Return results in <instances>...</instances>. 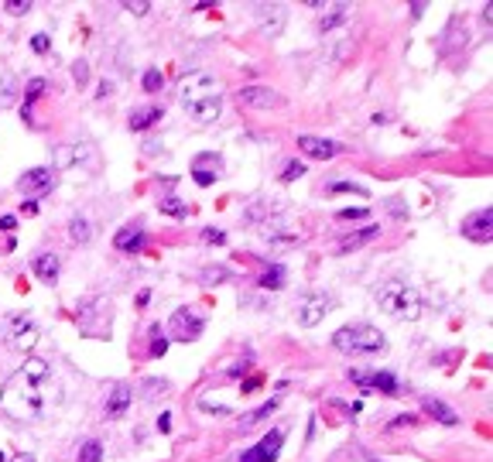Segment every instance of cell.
Returning <instances> with one entry per match:
<instances>
[{"instance_id": "8d00e7d4", "label": "cell", "mask_w": 493, "mask_h": 462, "mask_svg": "<svg viewBox=\"0 0 493 462\" xmlns=\"http://www.w3.org/2000/svg\"><path fill=\"white\" fill-rule=\"evenodd\" d=\"M4 106H14V79L11 76L0 79V110Z\"/></svg>"}, {"instance_id": "8fae6325", "label": "cell", "mask_w": 493, "mask_h": 462, "mask_svg": "<svg viewBox=\"0 0 493 462\" xmlns=\"http://www.w3.org/2000/svg\"><path fill=\"white\" fill-rule=\"evenodd\" d=\"M298 151L305 158H316V161H329L343 151L339 141H329V137H316V134H298Z\"/></svg>"}, {"instance_id": "d6a6232c", "label": "cell", "mask_w": 493, "mask_h": 462, "mask_svg": "<svg viewBox=\"0 0 493 462\" xmlns=\"http://www.w3.org/2000/svg\"><path fill=\"white\" fill-rule=\"evenodd\" d=\"M140 86H144V93H151V97H155V93H161V89H165V76H161L158 69H148V72H144V79H140Z\"/></svg>"}, {"instance_id": "603a6c76", "label": "cell", "mask_w": 493, "mask_h": 462, "mask_svg": "<svg viewBox=\"0 0 493 462\" xmlns=\"http://www.w3.org/2000/svg\"><path fill=\"white\" fill-rule=\"evenodd\" d=\"M284 281H288V270L281 268V264H267V268L257 274V285L264 291H277V288H284Z\"/></svg>"}, {"instance_id": "c3c4849f", "label": "cell", "mask_w": 493, "mask_h": 462, "mask_svg": "<svg viewBox=\"0 0 493 462\" xmlns=\"http://www.w3.org/2000/svg\"><path fill=\"white\" fill-rule=\"evenodd\" d=\"M161 390H168V380H148L144 384V394H161Z\"/></svg>"}, {"instance_id": "6f0895ef", "label": "cell", "mask_w": 493, "mask_h": 462, "mask_svg": "<svg viewBox=\"0 0 493 462\" xmlns=\"http://www.w3.org/2000/svg\"><path fill=\"white\" fill-rule=\"evenodd\" d=\"M21 120H24V123H35V110L24 106V103H21Z\"/></svg>"}, {"instance_id": "8992f818", "label": "cell", "mask_w": 493, "mask_h": 462, "mask_svg": "<svg viewBox=\"0 0 493 462\" xmlns=\"http://www.w3.org/2000/svg\"><path fill=\"white\" fill-rule=\"evenodd\" d=\"M350 380H353L360 390H380V394H387V397H397V394H401L397 377L387 373V370H350Z\"/></svg>"}, {"instance_id": "4316f807", "label": "cell", "mask_w": 493, "mask_h": 462, "mask_svg": "<svg viewBox=\"0 0 493 462\" xmlns=\"http://www.w3.org/2000/svg\"><path fill=\"white\" fill-rule=\"evenodd\" d=\"M277 407H281V401H277V397H271V401H267V405H260V407H257V411H250V414H243V418H240V431H247V428H250V424L264 422V418H267V414H275Z\"/></svg>"}, {"instance_id": "74e56055", "label": "cell", "mask_w": 493, "mask_h": 462, "mask_svg": "<svg viewBox=\"0 0 493 462\" xmlns=\"http://www.w3.org/2000/svg\"><path fill=\"white\" fill-rule=\"evenodd\" d=\"M4 11H7L11 18H24V14H31V0H7Z\"/></svg>"}, {"instance_id": "5b68a950", "label": "cell", "mask_w": 493, "mask_h": 462, "mask_svg": "<svg viewBox=\"0 0 493 462\" xmlns=\"http://www.w3.org/2000/svg\"><path fill=\"white\" fill-rule=\"evenodd\" d=\"M206 332V319L199 315L196 308H175L168 319V339L175 343H196L199 336Z\"/></svg>"}, {"instance_id": "9f6ffc18", "label": "cell", "mask_w": 493, "mask_h": 462, "mask_svg": "<svg viewBox=\"0 0 493 462\" xmlns=\"http://www.w3.org/2000/svg\"><path fill=\"white\" fill-rule=\"evenodd\" d=\"M134 302H138V308H148V305H151V291L144 288V291L138 295V298H134Z\"/></svg>"}, {"instance_id": "6da1fadb", "label": "cell", "mask_w": 493, "mask_h": 462, "mask_svg": "<svg viewBox=\"0 0 493 462\" xmlns=\"http://www.w3.org/2000/svg\"><path fill=\"white\" fill-rule=\"evenodd\" d=\"M374 302L380 312H387L397 322H418L421 319V295L418 288H411L404 277H387L374 288Z\"/></svg>"}, {"instance_id": "d590c367", "label": "cell", "mask_w": 493, "mask_h": 462, "mask_svg": "<svg viewBox=\"0 0 493 462\" xmlns=\"http://www.w3.org/2000/svg\"><path fill=\"white\" fill-rule=\"evenodd\" d=\"M199 411H202V414H223V418H226V414H230V405H219V401H213V397H202V401H199Z\"/></svg>"}, {"instance_id": "7bdbcfd3", "label": "cell", "mask_w": 493, "mask_h": 462, "mask_svg": "<svg viewBox=\"0 0 493 462\" xmlns=\"http://www.w3.org/2000/svg\"><path fill=\"white\" fill-rule=\"evenodd\" d=\"M202 240H206L209 247H223V243H226V233L216 230V226H206V230H202Z\"/></svg>"}, {"instance_id": "ffe728a7", "label": "cell", "mask_w": 493, "mask_h": 462, "mask_svg": "<svg viewBox=\"0 0 493 462\" xmlns=\"http://www.w3.org/2000/svg\"><path fill=\"white\" fill-rule=\"evenodd\" d=\"M257 14H260V31H264V35H271V38H275L277 31L284 28V7L264 4V7H257Z\"/></svg>"}, {"instance_id": "ab89813d", "label": "cell", "mask_w": 493, "mask_h": 462, "mask_svg": "<svg viewBox=\"0 0 493 462\" xmlns=\"http://www.w3.org/2000/svg\"><path fill=\"white\" fill-rule=\"evenodd\" d=\"M72 76H76V86H86V82H89V62H86V58H76V62H72Z\"/></svg>"}, {"instance_id": "d6986e66", "label": "cell", "mask_w": 493, "mask_h": 462, "mask_svg": "<svg viewBox=\"0 0 493 462\" xmlns=\"http://www.w3.org/2000/svg\"><path fill=\"white\" fill-rule=\"evenodd\" d=\"M161 116H165L161 106H140V110H131V116H127V127H131L134 134H144V131H151V127L158 123Z\"/></svg>"}, {"instance_id": "ac0fdd59", "label": "cell", "mask_w": 493, "mask_h": 462, "mask_svg": "<svg viewBox=\"0 0 493 462\" xmlns=\"http://www.w3.org/2000/svg\"><path fill=\"white\" fill-rule=\"evenodd\" d=\"M185 114L192 116L196 123H213L223 114V99L213 97V99H199V103H185Z\"/></svg>"}, {"instance_id": "83f0119b", "label": "cell", "mask_w": 493, "mask_h": 462, "mask_svg": "<svg viewBox=\"0 0 493 462\" xmlns=\"http://www.w3.org/2000/svg\"><path fill=\"white\" fill-rule=\"evenodd\" d=\"M326 195H360V199H367L370 189H367V185H356V182H329V185H326Z\"/></svg>"}, {"instance_id": "f5cc1de1", "label": "cell", "mask_w": 493, "mask_h": 462, "mask_svg": "<svg viewBox=\"0 0 493 462\" xmlns=\"http://www.w3.org/2000/svg\"><path fill=\"white\" fill-rule=\"evenodd\" d=\"M260 384H264L260 377H254V380H240V390H243V394H254V390H257Z\"/></svg>"}, {"instance_id": "680465c9", "label": "cell", "mask_w": 493, "mask_h": 462, "mask_svg": "<svg viewBox=\"0 0 493 462\" xmlns=\"http://www.w3.org/2000/svg\"><path fill=\"white\" fill-rule=\"evenodd\" d=\"M7 462H38V459H35L31 452H18V456H11V459H7Z\"/></svg>"}, {"instance_id": "60d3db41", "label": "cell", "mask_w": 493, "mask_h": 462, "mask_svg": "<svg viewBox=\"0 0 493 462\" xmlns=\"http://www.w3.org/2000/svg\"><path fill=\"white\" fill-rule=\"evenodd\" d=\"M28 45H31V52H35V55H48V48H52V38H48L45 31H41V35H31V41H28Z\"/></svg>"}, {"instance_id": "681fc988", "label": "cell", "mask_w": 493, "mask_h": 462, "mask_svg": "<svg viewBox=\"0 0 493 462\" xmlns=\"http://www.w3.org/2000/svg\"><path fill=\"white\" fill-rule=\"evenodd\" d=\"M271 243H275V247H295V236H288V233H281V236H271Z\"/></svg>"}, {"instance_id": "484cf974", "label": "cell", "mask_w": 493, "mask_h": 462, "mask_svg": "<svg viewBox=\"0 0 493 462\" xmlns=\"http://www.w3.org/2000/svg\"><path fill=\"white\" fill-rule=\"evenodd\" d=\"M346 4H333V7H326V14L318 18V31H333V28H339L343 21H346Z\"/></svg>"}, {"instance_id": "94428289", "label": "cell", "mask_w": 493, "mask_h": 462, "mask_svg": "<svg viewBox=\"0 0 493 462\" xmlns=\"http://www.w3.org/2000/svg\"><path fill=\"white\" fill-rule=\"evenodd\" d=\"M110 89H113V82H110V79H103V82H99V93H96V97L103 99L106 93H110Z\"/></svg>"}, {"instance_id": "f6af8a7d", "label": "cell", "mask_w": 493, "mask_h": 462, "mask_svg": "<svg viewBox=\"0 0 493 462\" xmlns=\"http://www.w3.org/2000/svg\"><path fill=\"white\" fill-rule=\"evenodd\" d=\"M336 216H339V219H367L370 212L363 209V206H350V209H339Z\"/></svg>"}, {"instance_id": "cb8c5ba5", "label": "cell", "mask_w": 493, "mask_h": 462, "mask_svg": "<svg viewBox=\"0 0 493 462\" xmlns=\"http://www.w3.org/2000/svg\"><path fill=\"white\" fill-rule=\"evenodd\" d=\"M233 277V270H226L223 264H209V268L199 270V285L202 288H216V285H226Z\"/></svg>"}, {"instance_id": "7c38bea8", "label": "cell", "mask_w": 493, "mask_h": 462, "mask_svg": "<svg viewBox=\"0 0 493 462\" xmlns=\"http://www.w3.org/2000/svg\"><path fill=\"white\" fill-rule=\"evenodd\" d=\"M462 236L473 243H490L493 236V212L490 209H476L462 219Z\"/></svg>"}, {"instance_id": "7dc6e473", "label": "cell", "mask_w": 493, "mask_h": 462, "mask_svg": "<svg viewBox=\"0 0 493 462\" xmlns=\"http://www.w3.org/2000/svg\"><path fill=\"white\" fill-rule=\"evenodd\" d=\"M192 178H196V185H202V189L216 185V172H192Z\"/></svg>"}, {"instance_id": "44dd1931", "label": "cell", "mask_w": 493, "mask_h": 462, "mask_svg": "<svg viewBox=\"0 0 493 462\" xmlns=\"http://www.w3.org/2000/svg\"><path fill=\"white\" fill-rule=\"evenodd\" d=\"M421 407H425V414H428V418H435V422L449 424V428H453V424H459V414H455V411L445 405V401H438V397H425V401H421Z\"/></svg>"}, {"instance_id": "f1b7e54d", "label": "cell", "mask_w": 493, "mask_h": 462, "mask_svg": "<svg viewBox=\"0 0 493 462\" xmlns=\"http://www.w3.org/2000/svg\"><path fill=\"white\" fill-rule=\"evenodd\" d=\"M76 462H103V442L99 439H86L76 452Z\"/></svg>"}, {"instance_id": "30bf717a", "label": "cell", "mask_w": 493, "mask_h": 462, "mask_svg": "<svg viewBox=\"0 0 493 462\" xmlns=\"http://www.w3.org/2000/svg\"><path fill=\"white\" fill-rule=\"evenodd\" d=\"M237 103L247 110H275V106H284V97L267 86H243L237 93Z\"/></svg>"}, {"instance_id": "d4e9b609", "label": "cell", "mask_w": 493, "mask_h": 462, "mask_svg": "<svg viewBox=\"0 0 493 462\" xmlns=\"http://www.w3.org/2000/svg\"><path fill=\"white\" fill-rule=\"evenodd\" d=\"M69 240H72V243H89V240H93V223H89V219H86V216H72V219H69Z\"/></svg>"}, {"instance_id": "2e32d148", "label": "cell", "mask_w": 493, "mask_h": 462, "mask_svg": "<svg viewBox=\"0 0 493 462\" xmlns=\"http://www.w3.org/2000/svg\"><path fill=\"white\" fill-rule=\"evenodd\" d=\"M131 405H134V390H131V384H113V390H110V397H106V418H123L127 411H131Z\"/></svg>"}, {"instance_id": "4dcf8cb0", "label": "cell", "mask_w": 493, "mask_h": 462, "mask_svg": "<svg viewBox=\"0 0 493 462\" xmlns=\"http://www.w3.org/2000/svg\"><path fill=\"white\" fill-rule=\"evenodd\" d=\"M165 216H172V219H185L189 216V206L178 199V195H168V199H161V206H158Z\"/></svg>"}, {"instance_id": "ba28073f", "label": "cell", "mask_w": 493, "mask_h": 462, "mask_svg": "<svg viewBox=\"0 0 493 462\" xmlns=\"http://www.w3.org/2000/svg\"><path fill=\"white\" fill-rule=\"evenodd\" d=\"M223 93L216 76L209 72H196V76H185L182 79V103H199V99H213Z\"/></svg>"}, {"instance_id": "4fadbf2b", "label": "cell", "mask_w": 493, "mask_h": 462, "mask_svg": "<svg viewBox=\"0 0 493 462\" xmlns=\"http://www.w3.org/2000/svg\"><path fill=\"white\" fill-rule=\"evenodd\" d=\"M113 247L120 253H140L148 247V230L140 226V223H127V226H120L117 236H113Z\"/></svg>"}, {"instance_id": "7402d4cb", "label": "cell", "mask_w": 493, "mask_h": 462, "mask_svg": "<svg viewBox=\"0 0 493 462\" xmlns=\"http://www.w3.org/2000/svg\"><path fill=\"white\" fill-rule=\"evenodd\" d=\"M377 226H363V230H356V233H350V236H343V243H339V247H336V253H339V257H343V253H353L356 247H367V243H370V240H374L377 236Z\"/></svg>"}, {"instance_id": "9c48e42d", "label": "cell", "mask_w": 493, "mask_h": 462, "mask_svg": "<svg viewBox=\"0 0 493 462\" xmlns=\"http://www.w3.org/2000/svg\"><path fill=\"white\" fill-rule=\"evenodd\" d=\"M329 312H333V298H329L326 291H312V295H305V302L298 308V322L305 329H312V326H318Z\"/></svg>"}, {"instance_id": "836d02e7", "label": "cell", "mask_w": 493, "mask_h": 462, "mask_svg": "<svg viewBox=\"0 0 493 462\" xmlns=\"http://www.w3.org/2000/svg\"><path fill=\"white\" fill-rule=\"evenodd\" d=\"M216 165H219V154H213V151H202L192 158V172H213Z\"/></svg>"}, {"instance_id": "7a4b0ae2", "label": "cell", "mask_w": 493, "mask_h": 462, "mask_svg": "<svg viewBox=\"0 0 493 462\" xmlns=\"http://www.w3.org/2000/svg\"><path fill=\"white\" fill-rule=\"evenodd\" d=\"M45 387H31L21 373H14L0 390V411L14 422H35L45 411Z\"/></svg>"}, {"instance_id": "52a82bcc", "label": "cell", "mask_w": 493, "mask_h": 462, "mask_svg": "<svg viewBox=\"0 0 493 462\" xmlns=\"http://www.w3.org/2000/svg\"><path fill=\"white\" fill-rule=\"evenodd\" d=\"M284 439H288V428H271L260 442L250 445V449L240 456V462H275L277 456H281V449H284Z\"/></svg>"}, {"instance_id": "1f68e13d", "label": "cell", "mask_w": 493, "mask_h": 462, "mask_svg": "<svg viewBox=\"0 0 493 462\" xmlns=\"http://www.w3.org/2000/svg\"><path fill=\"white\" fill-rule=\"evenodd\" d=\"M52 158H55V168H59V172L72 168V165H76V144H65V148H55V154H52Z\"/></svg>"}, {"instance_id": "ee69618b", "label": "cell", "mask_w": 493, "mask_h": 462, "mask_svg": "<svg viewBox=\"0 0 493 462\" xmlns=\"http://www.w3.org/2000/svg\"><path fill=\"white\" fill-rule=\"evenodd\" d=\"M168 346H172V339H165V332H161V336H151V349H148V353L158 360V356H165V353H168Z\"/></svg>"}, {"instance_id": "3957f363", "label": "cell", "mask_w": 493, "mask_h": 462, "mask_svg": "<svg viewBox=\"0 0 493 462\" xmlns=\"http://www.w3.org/2000/svg\"><path fill=\"white\" fill-rule=\"evenodd\" d=\"M333 349H339L343 356H356V353H384L387 349V336L377 326H343L333 332Z\"/></svg>"}, {"instance_id": "91938a15", "label": "cell", "mask_w": 493, "mask_h": 462, "mask_svg": "<svg viewBox=\"0 0 493 462\" xmlns=\"http://www.w3.org/2000/svg\"><path fill=\"white\" fill-rule=\"evenodd\" d=\"M346 411H350V418H360V414H363V401H353Z\"/></svg>"}, {"instance_id": "6125c7cd", "label": "cell", "mask_w": 493, "mask_h": 462, "mask_svg": "<svg viewBox=\"0 0 493 462\" xmlns=\"http://www.w3.org/2000/svg\"><path fill=\"white\" fill-rule=\"evenodd\" d=\"M425 14V4H411V18H421Z\"/></svg>"}, {"instance_id": "b9f144b4", "label": "cell", "mask_w": 493, "mask_h": 462, "mask_svg": "<svg viewBox=\"0 0 493 462\" xmlns=\"http://www.w3.org/2000/svg\"><path fill=\"white\" fill-rule=\"evenodd\" d=\"M301 175H305V165H301V161H292V165L281 172V185H292V182L301 178Z\"/></svg>"}, {"instance_id": "816d5d0a", "label": "cell", "mask_w": 493, "mask_h": 462, "mask_svg": "<svg viewBox=\"0 0 493 462\" xmlns=\"http://www.w3.org/2000/svg\"><path fill=\"white\" fill-rule=\"evenodd\" d=\"M158 431H172V411H161L158 414Z\"/></svg>"}, {"instance_id": "db71d44e", "label": "cell", "mask_w": 493, "mask_h": 462, "mask_svg": "<svg viewBox=\"0 0 493 462\" xmlns=\"http://www.w3.org/2000/svg\"><path fill=\"white\" fill-rule=\"evenodd\" d=\"M391 209H394V219H404V199H391Z\"/></svg>"}, {"instance_id": "5bb4252c", "label": "cell", "mask_w": 493, "mask_h": 462, "mask_svg": "<svg viewBox=\"0 0 493 462\" xmlns=\"http://www.w3.org/2000/svg\"><path fill=\"white\" fill-rule=\"evenodd\" d=\"M52 185H55V175L52 168H31V172H24L18 178V189L21 192H35V195H48L52 192Z\"/></svg>"}, {"instance_id": "277c9868", "label": "cell", "mask_w": 493, "mask_h": 462, "mask_svg": "<svg viewBox=\"0 0 493 462\" xmlns=\"http://www.w3.org/2000/svg\"><path fill=\"white\" fill-rule=\"evenodd\" d=\"M4 343L18 353H31L38 343V322L28 312H14L4 319Z\"/></svg>"}, {"instance_id": "e0dca14e", "label": "cell", "mask_w": 493, "mask_h": 462, "mask_svg": "<svg viewBox=\"0 0 493 462\" xmlns=\"http://www.w3.org/2000/svg\"><path fill=\"white\" fill-rule=\"evenodd\" d=\"M21 377L28 380L31 387H48V380H52V366L45 363L41 356H28L24 363H21V370H18Z\"/></svg>"}, {"instance_id": "9a60e30c", "label": "cell", "mask_w": 493, "mask_h": 462, "mask_svg": "<svg viewBox=\"0 0 493 462\" xmlns=\"http://www.w3.org/2000/svg\"><path fill=\"white\" fill-rule=\"evenodd\" d=\"M31 274L38 277L41 285H55L59 281V274H62V260H59V253H38L35 260H31Z\"/></svg>"}, {"instance_id": "f35d334b", "label": "cell", "mask_w": 493, "mask_h": 462, "mask_svg": "<svg viewBox=\"0 0 493 462\" xmlns=\"http://www.w3.org/2000/svg\"><path fill=\"white\" fill-rule=\"evenodd\" d=\"M418 414H397V418H391L387 422V431H397V428H418Z\"/></svg>"}, {"instance_id": "f546056e", "label": "cell", "mask_w": 493, "mask_h": 462, "mask_svg": "<svg viewBox=\"0 0 493 462\" xmlns=\"http://www.w3.org/2000/svg\"><path fill=\"white\" fill-rule=\"evenodd\" d=\"M45 93H48V82H45L41 76H35L31 82H28V86H24V106H35V103H38Z\"/></svg>"}, {"instance_id": "f907efd6", "label": "cell", "mask_w": 493, "mask_h": 462, "mask_svg": "<svg viewBox=\"0 0 493 462\" xmlns=\"http://www.w3.org/2000/svg\"><path fill=\"white\" fill-rule=\"evenodd\" d=\"M18 226V216H0V233H14Z\"/></svg>"}, {"instance_id": "11a10c76", "label": "cell", "mask_w": 493, "mask_h": 462, "mask_svg": "<svg viewBox=\"0 0 493 462\" xmlns=\"http://www.w3.org/2000/svg\"><path fill=\"white\" fill-rule=\"evenodd\" d=\"M21 212H24V216H38V199H28V202L21 206Z\"/></svg>"}, {"instance_id": "be15d7a7", "label": "cell", "mask_w": 493, "mask_h": 462, "mask_svg": "<svg viewBox=\"0 0 493 462\" xmlns=\"http://www.w3.org/2000/svg\"><path fill=\"white\" fill-rule=\"evenodd\" d=\"M0 462H7V456H4V452H0Z\"/></svg>"}, {"instance_id": "e575fe53", "label": "cell", "mask_w": 493, "mask_h": 462, "mask_svg": "<svg viewBox=\"0 0 493 462\" xmlns=\"http://www.w3.org/2000/svg\"><path fill=\"white\" fill-rule=\"evenodd\" d=\"M250 363H254V353H243V356H240L237 363H233L230 370H226V380H240V377H243V373L250 370Z\"/></svg>"}, {"instance_id": "bcb514c9", "label": "cell", "mask_w": 493, "mask_h": 462, "mask_svg": "<svg viewBox=\"0 0 493 462\" xmlns=\"http://www.w3.org/2000/svg\"><path fill=\"white\" fill-rule=\"evenodd\" d=\"M123 7H127V11H131V14H138V18H144V14H148V11H151V4H148V0H127V4H123Z\"/></svg>"}]
</instances>
